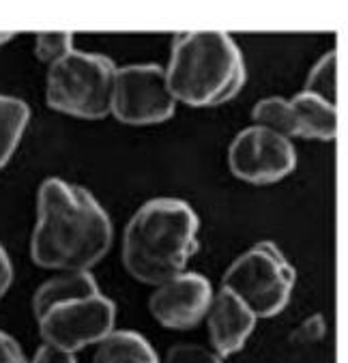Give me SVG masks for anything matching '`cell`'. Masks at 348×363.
<instances>
[{
    "label": "cell",
    "instance_id": "obj_12",
    "mask_svg": "<svg viewBox=\"0 0 348 363\" xmlns=\"http://www.w3.org/2000/svg\"><path fill=\"white\" fill-rule=\"evenodd\" d=\"M91 363H159L149 340L135 331H112L97 344Z\"/></svg>",
    "mask_w": 348,
    "mask_h": 363
},
{
    "label": "cell",
    "instance_id": "obj_14",
    "mask_svg": "<svg viewBox=\"0 0 348 363\" xmlns=\"http://www.w3.org/2000/svg\"><path fill=\"white\" fill-rule=\"evenodd\" d=\"M303 91L310 95H316L329 104H335V99H337V52L335 50H329L310 69Z\"/></svg>",
    "mask_w": 348,
    "mask_h": 363
},
{
    "label": "cell",
    "instance_id": "obj_17",
    "mask_svg": "<svg viewBox=\"0 0 348 363\" xmlns=\"http://www.w3.org/2000/svg\"><path fill=\"white\" fill-rule=\"evenodd\" d=\"M327 327H325V318L320 314H314L310 318H305L293 333V340L297 344H308V342H318L322 340Z\"/></svg>",
    "mask_w": 348,
    "mask_h": 363
},
{
    "label": "cell",
    "instance_id": "obj_20",
    "mask_svg": "<svg viewBox=\"0 0 348 363\" xmlns=\"http://www.w3.org/2000/svg\"><path fill=\"white\" fill-rule=\"evenodd\" d=\"M13 281V264L9 254L5 252V247L0 245V299L7 295V290L11 288Z\"/></svg>",
    "mask_w": 348,
    "mask_h": 363
},
{
    "label": "cell",
    "instance_id": "obj_11",
    "mask_svg": "<svg viewBox=\"0 0 348 363\" xmlns=\"http://www.w3.org/2000/svg\"><path fill=\"white\" fill-rule=\"evenodd\" d=\"M288 101V138L333 140L337 135V106L305 91Z\"/></svg>",
    "mask_w": 348,
    "mask_h": 363
},
{
    "label": "cell",
    "instance_id": "obj_13",
    "mask_svg": "<svg viewBox=\"0 0 348 363\" xmlns=\"http://www.w3.org/2000/svg\"><path fill=\"white\" fill-rule=\"evenodd\" d=\"M28 118L30 110L22 99L0 95V170L9 164L18 151Z\"/></svg>",
    "mask_w": 348,
    "mask_h": 363
},
{
    "label": "cell",
    "instance_id": "obj_10",
    "mask_svg": "<svg viewBox=\"0 0 348 363\" xmlns=\"http://www.w3.org/2000/svg\"><path fill=\"white\" fill-rule=\"evenodd\" d=\"M256 320L258 318L249 312V308L235 293L222 286L213 295L211 308L206 312L208 337H211L213 352H218L222 359L239 352L249 340Z\"/></svg>",
    "mask_w": 348,
    "mask_h": 363
},
{
    "label": "cell",
    "instance_id": "obj_8",
    "mask_svg": "<svg viewBox=\"0 0 348 363\" xmlns=\"http://www.w3.org/2000/svg\"><path fill=\"white\" fill-rule=\"evenodd\" d=\"M230 172L249 185H273L297 166L293 140L260 125L241 129L228 149Z\"/></svg>",
    "mask_w": 348,
    "mask_h": 363
},
{
    "label": "cell",
    "instance_id": "obj_15",
    "mask_svg": "<svg viewBox=\"0 0 348 363\" xmlns=\"http://www.w3.org/2000/svg\"><path fill=\"white\" fill-rule=\"evenodd\" d=\"M74 39L76 37L72 33H39L35 37V54L50 67L76 50Z\"/></svg>",
    "mask_w": 348,
    "mask_h": 363
},
{
    "label": "cell",
    "instance_id": "obj_18",
    "mask_svg": "<svg viewBox=\"0 0 348 363\" xmlns=\"http://www.w3.org/2000/svg\"><path fill=\"white\" fill-rule=\"evenodd\" d=\"M0 363H28L22 346L5 331H0Z\"/></svg>",
    "mask_w": 348,
    "mask_h": 363
},
{
    "label": "cell",
    "instance_id": "obj_6",
    "mask_svg": "<svg viewBox=\"0 0 348 363\" xmlns=\"http://www.w3.org/2000/svg\"><path fill=\"white\" fill-rule=\"evenodd\" d=\"M222 286L235 293L256 318H273L284 312L293 297L295 269L275 243L260 241L226 269Z\"/></svg>",
    "mask_w": 348,
    "mask_h": 363
},
{
    "label": "cell",
    "instance_id": "obj_3",
    "mask_svg": "<svg viewBox=\"0 0 348 363\" xmlns=\"http://www.w3.org/2000/svg\"><path fill=\"white\" fill-rule=\"evenodd\" d=\"M164 71L172 99L191 108L222 106L235 99L247 80L241 48L218 30L174 35Z\"/></svg>",
    "mask_w": 348,
    "mask_h": 363
},
{
    "label": "cell",
    "instance_id": "obj_5",
    "mask_svg": "<svg viewBox=\"0 0 348 363\" xmlns=\"http://www.w3.org/2000/svg\"><path fill=\"white\" fill-rule=\"evenodd\" d=\"M116 65L103 54L74 50L47 67L45 101L52 110L82 121L110 114Z\"/></svg>",
    "mask_w": 348,
    "mask_h": 363
},
{
    "label": "cell",
    "instance_id": "obj_7",
    "mask_svg": "<svg viewBox=\"0 0 348 363\" xmlns=\"http://www.w3.org/2000/svg\"><path fill=\"white\" fill-rule=\"evenodd\" d=\"M176 101L172 99L166 71L155 62L116 67L110 114L116 121L133 127L159 125L174 116Z\"/></svg>",
    "mask_w": 348,
    "mask_h": 363
},
{
    "label": "cell",
    "instance_id": "obj_16",
    "mask_svg": "<svg viewBox=\"0 0 348 363\" xmlns=\"http://www.w3.org/2000/svg\"><path fill=\"white\" fill-rule=\"evenodd\" d=\"M159 363H224V359L218 352L198 344H176Z\"/></svg>",
    "mask_w": 348,
    "mask_h": 363
},
{
    "label": "cell",
    "instance_id": "obj_1",
    "mask_svg": "<svg viewBox=\"0 0 348 363\" xmlns=\"http://www.w3.org/2000/svg\"><path fill=\"white\" fill-rule=\"evenodd\" d=\"M112 237L110 215L89 189L62 179L41 183L30 237V256L39 267L60 273L89 271L110 252Z\"/></svg>",
    "mask_w": 348,
    "mask_h": 363
},
{
    "label": "cell",
    "instance_id": "obj_21",
    "mask_svg": "<svg viewBox=\"0 0 348 363\" xmlns=\"http://www.w3.org/2000/svg\"><path fill=\"white\" fill-rule=\"evenodd\" d=\"M13 39V35H5V33H0V45H5Z\"/></svg>",
    "mask_w": 348,
    "mask_h": 363
},
{
    "label": "cell",
    "instance_id": "obj_9",
    "mask_svg": "<svg viewBox=\"0 0 348 363\" xmlns=\"http://www.w3.org/2000/svg\"><path fill=\"white\" fill-rule=\"evenodd\" d=\"M213 295V286L204 275L183 271L181 275L155 286L149 299V310L162 327L187 331L206 318Z\"/></svg>",
    "mask_w": 348,
    "mask_h": 363
},
{
    "label": "cell",
    "instance_id": "obj_19",
    "mask_svg": "<svg viewBox=\"0 0 348 363\" xmlns=\"http://www.w3.org/2000/svg\"><path fill=\"white\" fill-rule=\"evenodd\" d=\"M30 363H78V361H76V354H72V352H64V350L43 344L35 352Z\"/></svg>",
    "mask_w": 348,
    "mask_h": 363
},
{
    "label": "cell",
    "instance_id": "obj_4",
    "mask_svg": "<svg viewBox=\"0 0 348 363\" xmlns=\"http://www.w3.org/2000/svg\"><path fill=\"white\" fill-rule=\"evenodd\" d=\"M43 344L76 354L114 331L116 306L89 271L60 273L43 281L33 297Z\"/></svg>",
    "mask_w": 348,
    "mask_h": 363
},
{
    "label": "cell",
    "instance_id": "obj_2",
    "mask_svg": "<svg viewBox=\"0 0 348 363\" xmlns=\"http://www.w3.org/2000/svg\"><path fill=\"white\" fill-rule=\"evenodd\" d=\"M200 220L179 198H153L137 208L123 233V264L131 277L159 286L187 269L200 247Z\"/></svg>",
    "mask_w": 348,
    "mask_h": 363
}]
</instances>
